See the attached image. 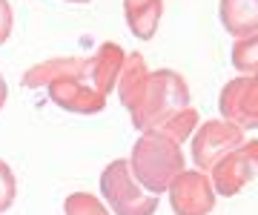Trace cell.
<instances>
[{"label": "cell", "mask_w": 258, "mask_h": 215, "mask_svg": "<svg viewBox=\"0 0 258 215\" xmlns=\"http://www.w3.org/2000/svg\"><path fill=\"white\" fill-rule=\"evenodd\" d=\"M46 89L55 106L75 115H95V112H103V106H106V98L86 84V75L57 78L55 84H49Z\"/></svg>", "instance_id": "obj_8"}, {"label": "cell", "mask_w": 258, "mask_h": 215, "mask_svg": "<svg viewBox=\"0 0 258 215\" xmlns=\"http://www.w3.org/2000/svg\"><path fill=\"white\" fill-rule=\"evenodd\" d=\"M12 26H15V15H12V3L9 0H0V46L9 40Z\"/></svg>", "instance_id": "obj_17"}, {"label": "cell", "mask_w": 258, "mask_h": 215, "mask_svg": "<svg viewBox=\"0 0 258 215\" xmlns=\"http://www.w3.org/2000/svg\"><path fill=\"white\" fill-rule=\"evenodd\" d=\"M192 164L198 172H212V167L244 144V132L227 121H204L192 132Z\"/></svg>", "instance_id": "obj_5"}, {"label": "cell", "mask_w": 258, "mask_h": 215, "mask_svg": "<svg viewBox=\"0 0 258 215\" xmlns=\"http://www.w3.org/2000/svg\"><path fill=\"white\" fill-rule=\"evenodd\" d=\"M169 206L175 215H210L215 209V189L207 172L184 169L169 184Z\"/></svg>", "instance_id": "obj_7"}, {"label": "cell", "mask_w": 258, "mask_h": 215, "mask_svg": "<svg viewBox=\"0 0 258 215\" xmlns=\"http://www.w3.org/2000/svg\"><path fill=\"white\" fill-rule=\"evenodd\" d=\"M69 75H86V60H81V57H52L46 63H37L35 69H29L23 75V86L40 89V86L55 84L57 78H69Z\"/></svg>", "instance_id": "obj_12"}, {"label": "cell", "mask_w": 258, "mask_h": 215, "mask_svg": "<svg viewBox=\"0 0 258 215\" xmlns=\"http://www.w3.org/2000/svg\"><path fill=\"white\" fill-rule=\"evenodd\" d=\"M218 109H221L224 121L238 126L241 132L255 129L258 126V72L232 78L230 84L221 89Z\"/></svg>", "instance_id": "obj_6"}, {"label": "cell", "mask_w": 258, "mask_h": 215, "mask_svg": "<svg viewBox=\"0 0 258 215\" xmlns=\"http://www.w3.org/2000/svg\"><path fill=\"white\" fill-rule=\"evenodd\" d=\"M66 3H89V0H66Z\"/></svg>", "instance_id": "obj_19"}, {"label": "cell", "mask_w": 258, "mask_h": 215, "mask_svg": "<svg viewBox=\"0 0 258 215\" xmlns=\"http://www.w3.org/2000/svg\"><path fill=\"white\" fill-rule=\"evenodd\" d=\"M147 78H149V66H147V60H144V55H141V52H126V60H123L120 75H118V86H115V92H118L120 103H123L126 109L138 101V95H141V89H144V84H147Z\"/></svg>", "instance_id": "obj_13"}, {"label": "cell", "mask_w": 258, "mask_h": 215, "mask_svg": "<svg viewBox=\"0 0 258 215\" xmlns=\"http://www.w3.org/2000/svg\"><path fill=\"white\" fill-rule=\"evenodd\" d=\"M15 195H18V181H15V172L6 161L0 158V215L9 212V206L15 204Z\"/></svg>", "instance_id": "obj_16"}, {"label": "cell", "mask_w": 258, "mask_h": 215, "mask_svg": "<svg viewBox=\"0 0 258 215\" xmlns=\"http://www.w3.org/2000/svg\"><path fill=\"white\" fill-rule=\"evenodd\" d=\"M255 178H258V140H244L227 158L218 161L210 172L212 189L221 198L238 195L241 189Z\"/></svg>", "instance_id": "obj_4"}, {"label": "cell", "mask_w": 258, "mask_h": 215, "mask_svg": "<svg viewBox=\"0 0 258 215\" xmlns=\"http://www.w3.org/2000/svg\"><path fill=\"white\" fill-rule=\"evenodd\" d=\"M101 195L109 204L112 215H155L158 212V195L147 192L141 187L126 158H115L101 172Z\"/></svg>", "instance_id": "obj_3"}, {"label": "cell", "mask_w": 258, "mask_h": 215, "mask_svg": "<svg viewBox=\"0 0 258 215\" xmlns=\"http://www.w3.org/2000/svg\"><path fill=\"white\" fill-rule=\"evenodd\" d=\"M63 212L66 215H112L109 206L103 204L98 195H92V192H72L63 201Z\"/></svg>", "instance_id": "obj_15"}, {"label": "cell", "mask_w": 258, "mask_h": 215, "mask_svg": "<svg viewBox=\"0 0 258 215\" xmlns=\"http://www.w3.org/2000/svg\"><path fill=\"white\" fill-rule=\"evenodd\" d=\"M186 106H192V101L184 78L172 69H155L149 72L138 101L129 106V115L138 132H161Z\"/></svg>", "instance_id": "obj_1"}, {"label": "cell", "mask_w": 258, "mask_h": 215, "mask_svg": "<svg viewBox=\"0 0 258 215\" xmlns=\"http://www.w3.org/2000/svg\"><path fill=\"white\" fill-rule=\"evenodd\" d=\"M232 66L238 69L241 75L258 72V32L232 43Z\"/></svg>", "instance_id": "obj_14"}, {"label": "cell", "mask_w": 258, "mask_h": 215, "mask_svg": "<svg viewBox=\"0 0 258 215\" xmlns=\"http://www.w3.org/2000/svg\"><path fill=\"white\" fill-rule=\"evenodd\" d=\"M6 98H9V86H6V81H3V75H0V109L6 106Z\"/></svg>", "instance_id": "obj_18"}, {"label": "cell", "mask_w": 258, "mask_h": 215, "mask_svg": "<svg viewBox=\"0 0 258 215\" xmlns=\"http://www.w3.org/2000/svg\"><path fill=\"white\" fill-rule=\"evenodd\" d=\"M123 60H126V52L118 43H103L92 57H86V84L106 98L118 86V75H120Z\"/></svg>", "instance_id": "obj_9"}, {"label": "cell", "mask_w": 258, "mask_h": 215, "mask_svg": "<svg viewBox=\"0 0 258 215\" xmlns=\"http://www.w3.org/2000/svg\"><path fill=\"white\" fill-rule=\"evenodd\" d=\"M218 18L227 35L235 40L249 38L258 32V0H221Z\"/></svg>", "instance_id": "obj_10"}, {"label": "cell", "mask_w": 258, "mask_h": 215, "mask_svg": "<svg viewBox=\"0 0 258 215\" xmlns=\"http://www.w3.org/2000/svg\"><path fill=\"white\" fill-rule=\"evenodd\" d=\"M129 169L147 192L161 195L184 172L181 144H175L161 132H141V138L135 140L132 155H129Z\"/></svg>", "instance_id": "obj_2"}, {"label": "cell", "mask_w": 258, "mask_h": 215, "mask_svg": "<svg viewBox=\"0 0 258 215\" xmlns=\"http://www.w3.org/2000/svg\"><path fill=\"white\" fill-rule=\"evenodd\" d=\"M126 26L138 40H152L164 15V0H123Z\"/></svg>", "instance_id": "obj_11"}]
</instances>
